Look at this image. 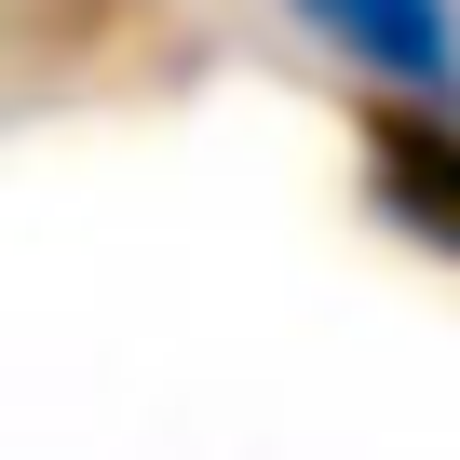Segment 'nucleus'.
Masks as SVG:
<instances>
[{
  "instance_id": "f03ea898",
  "label": "nucleus",
  "mask_w": 460,
  "mask_h": 460,
  "mask_svg": "<svg viewBox=\"0 0 460 460\" xmlns=\"http://www.w3.org/2000/svg\"><path fill=\"white\" fill-rule=\"evenodd\" d=\"M366 190L406 244L460 258V109H379L366 122Z\"/></svg>"
},
{
  "instance_id": "f257e3e1",
  "label": "nucleus",
  "mask_w": 460,
  "mask_h": 460,
  "mask_svg": "<svg viewBox=\"0 0 460 460\" xmlns=\"http://www.w3.org/2000/svg\"><path fill=\"white\" fill-rule=\"evenodd\" d=\"M285 14L393 109H460V0H285Z\"/></svg>"
}]
</instances>
